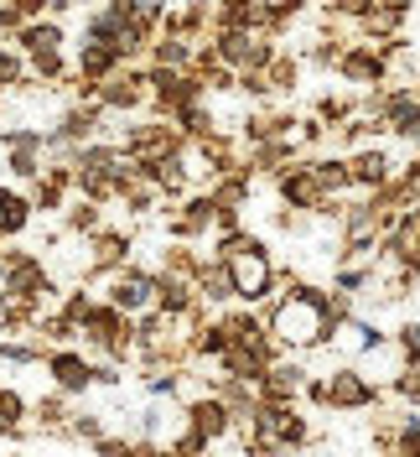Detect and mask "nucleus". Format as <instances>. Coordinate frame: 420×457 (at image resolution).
I'll use <instances>...</instances> for the list:
<instances>
[{
    "mask_svg": "<svg viewBox=\"0 0 420 457\" xmlns=\"http://www.w3.org/2000/svg\"><path fill=\"white\" fill-rule=\"evenodd\" d=\"M327 328H333V317H327V296L311 291V286H296V291L276 307V322H270V333L285 338V343L327 338Z\"/></svg>",
    "mask_w": 420,
    "mask_h": 457,
    "instance_id": "1",
    "label": "nucleus"
},
{
    "mask_svg": "<svg viewBox=\"0 0 420 457\" xmlns=\"http://www.w3.org/2000/svg\"><path fill=\"white\" fill-rule=\"evenodd\" d=\"M228 276H234V296H244V302H265L270 296V286H276V260L270 250L254 239L250 250H239V255H228Z\"/></svg>",
    "mask_w": 420,
    "mask_h": 457,
    "instance_id": "2",
    "label": "nucleus"
},
{
    "mask_svg": "<svg viewBox=\"0 0 420 457\" xmlns=\"http://www.w3.org/2000/svg\"><path fill=\"white\" fill-rule=\"evenodd\" d=\"M94 99L104 104V114H136L140 104H151V84H145V68H136V62L114 68L110 79L94 88Z\"/></svg>",
    "mask_w": 420,
    "mask_h": 457,
    "instance_id": "3",
    "label": "nucleus"
},
{
    "mask_svg": "<svg viewBox=\"0 0 420 457\" xmlns=\"http://www.w3.org/2000/svg\"><path fill=\"white\" fill-rule=\"evenodd\" d=\"M110 302L125 317H145L156 307V270H136V265H119V276L110 281Z\"/></svg>",
    "mask_w": 420,
    "mask_h": 457,
    "instance_id": "4",
    "label": "nucleus"
},
{
    "mask_svg": "<svg viewBox=\"0 0 420 457\" xmlns=\"http://www.w3.org/2000/svg\"><path fill=\"white\" fill-rule=\"evenodd\" d=\"M5 255V291L11 296H27V302H42L47 291H53V276H47V265L27 250H0Z\"/></svg>",
    "mask_w": 420,
    "mask_h": 457,
    "instance_id": "5",
    "label": "nucleus"
},
{
    "mask_svg": "<svg viewBox=\"0 0 420 457\" xmlns=\"http://www.w3.org/2000/svg\"><path fill=\"white\" fill-rule=\"evenodd\" d=\"M42 364H47V374H53V385L62 395H84L88 385H94V364H88L84 353H73V348H53Z\"/></svg>",
    "mask_w": 420,
    "mask_h": 457,
    "instance_id": "6",
    "label": "nucleus"
},
{
    "mask_svg": "<svg viewBox=\"0 0 420 457\" xmlns=\"http://www.w3.org/2000/svg\"><path fill=\"white\" fill-rule=\"evenodd\" d=\"M114 68H125V62H119V53H114L110 42H94V37L78 42V57H73V79H78V84L99 88Z\"/></svg>",
    "mask_w": 420,
    "mask_h": 457,
    "instance_id": "7",
    "label": "nucleus"
},
{
    "mask_svg": "<svg viewBox=\"0 0 420 457\" xmlns=\"http://www.w3.org/2000/svg\"><path fill=\"white\" fill-rule=\"evenodd\" d=\"M213 219H218L213 193H187L182 208L171 213V239H197V234H208V228H213Z\"/></svg>",
    "mask_w": 420,
    "mask_h": 457,
    "instance_id": "8",
    "label": "nucleus"
},
{
    "mask_svg": "<svg viewBox=\"0 0 420 457\" xmlns=\"http://www.w3.org/2000/svg\"><path fill=\"white\" fill-rule=\"evenodd\" d=\"M384 68H390V53H374V47H342L337 57V73L348 84H384Z\"/></svg>",
    "mask_w": 420,
    "mask_h": 457,
    "instance_id": "9",
    "label": "nucleus"
},
{
    "mask_svg": "<svg viewBox=\"0 0 420 457\" xmlns=\"http://www.w3.org/2000/svg\"><path fill=\"white\" fill-rule=\"evenodd\" d=\"M130 260V234L125 228H94L88 234V265L94 270H119Z\"/></svg>",
    "mask_w": 420,
    "mask_h": 457,
    "instance_id": "10",
    "label": "nucleus"
},
{
    "mask_svg": "<svg viewBox=\"0 0 420 457\" xmlns=\"http://www.w3.org/2000/svg\"><path fill=\"white\" fill-rule=\"evenodd\" d=\"M276 193L285 208H322V187H317L311 167H285L276 177Z\"/></svg>",
    "mask_w": 420,
    "mask_h": 457,
    "instance_id": "11",
    "label": "nucleus"
},
{
    "mask_svg": "<svg viewBox=\"0 0 420 457\" xmlns=\"http://www.w3.org/2000/svg\"><path fill=\"white\" fill-rule=\"evenodd\" d=\"M348 182H353L358 193H379L384 182H394L390 156H384V151H374V145H368V151H358V156L348 162Z\"/></svg>",
    "mask_w": 420,
    "mask_h": 457,
    "instance_id": "12",
    "label": "nucleus"
},
{
    "mask_svg": "<svg viewBox=\"0 0 420 457\" xmlns=\"http://www.w3.org/2000/svg\"><path fill=\"white\" fill-rule=\"evenodd\" d=\"M11 42H16L27 57H31V53H62L68 31H62V21H57V16H37V21H27V27L11 37Z\"/></svg>",
    "mask_w": 420,
    "mask_h": 457,
    "instance_id": "13",
    "label": "nucleus"
},
{
    "mask_svg": "<svg viewBox=\"0 0 420 457\" xmlns=\"http://www.w3.org/2000/svg\"><path fill=\"white\" fill-rule=\"evenodd\" d=\"M31 198L27 193H16V187H0V239H16L21 228L31 224Z\"/></svg>",
    "mask_w": 420,
    "mask_h": 457,
    "instance_id": "14",
    "label": "nucleus"
},
{
    "mask_svg": "<svg viewBox=\"0 0 420 457\" xmlns=\"http://www.w3.org/2000/svg\"><path fill=\"white\" fill-rule=\"evenodd\" d=\"M187 427H193L202 442L224 436V431H228V400H197L193 411H187Z\"/></svg>",
    "mask_w": 420,
    "mask_h": 457,
    "instance_id": "15",
    "label": "nucleus"
},
{
    "mask_svg": "<svg viewBox=\"0 0 420 457\" xmlns=\"http://www.w3.org/2000/svg\"><path fill=\"white\" fill-rule=\"evenodd\" d=\"M193 53L197 42H187V37H156L151 42V68H193Z\"/></svg>",
    "mask_w": 420,
    "mask_h": 457,
    "instance_id": "16",
    "label": "nucleus"
},
{
    "mask_svg": "<svg viewBox=\"0 0 420 457\" xmlns=\"http://www.w3.org/2000/svg\"><path fill=\"white\" fill-rule=\"evenodd\" d=\"M5 171H11L16 182H37V177L47 171V162H42V151H31V145H11V151H5Z\"/></svg>",
    "mask_w": 420,
    "mask_h": 457,
    "instance_id": "17",
    "label": "nucleus"
},
{
    "mask_svg": "<svg viewBox=\"0 0 420 457\" xmlns=\"http://www.w3.org/2000/svg\"><path fill=\"white\" fill-rule=\"evenodd\" d=\"M311 177H317L322 198H327V193H342V187H353V182H348V162H342V156H322V162H311Z\"/></svg>",
    "mask_w": 420,
    "mask_h": 457,
    "instance_id": "18",
    "label": "nucleus"
},
{
    "mask_svg": "<svg viewBox=\"0 0 420 457\" xmlns=\"http://www.w3.org/2000/svg\"><path fill=\"white\" fill-rule=\"evenodd\" d=\"M27 79H37V84L68 79V53H31L27 57Z\"/></svg>",
    "mask_w": 420,
    "mask_h": 457,
    "instance_id": "19",
    "label": "nucleus"
},
{
    "mask_svg": "<svg viewBox=\"0 0 420 457\" xmlns=\"http://www.w3.org/2000/svg\"><path fill=\"white\" fill-rule=\"evenodd\" d=\"M94 228H104V213H99V203H78L73 213H68V234H94Z\"/></svg>",
    "mask_w": 420,
    "mask_h": 457,
    "instance_id": "20",
    "label": "nucleus"
},
{
    "mask_svg": "<svg viewBox=\"0 0 420 457\" xmlns=\"http://www.w3.org/2000/svg\"><path fill=\"white\" fill-rule=\"evenodd\" d=\"M0 359H5V364H42V359H47V353H42V348H37V343L5 338V343H0Z\"/></svg>",
    "mask_w": 420,
    "mask_h": 457,
    "instance_id": "21",
    "label": "nucleus"
},
{
    "mask_svg": "<svg viewBox=\"0 0 420 457\" xmlns=\"http://www.w3.org/2000/svg\"><path fill=\"white\" fill-rule=\"evenodd\" d=\"M333 400L337 405H358V400H368V385L364 379H353V374H342V379L333 385Z\"/></svg>",
    "mask_w": 420,
    "mask_h": 457,
    "instance_id": "22",
    "label": "nucleus"
},
{
    "mask_svg": "<svg viewBox=\"0 0 420 457\" xmlns=\"http://www.w3.org/2000/svg\"><path fill=\"white\" fill-rule=\"evenodd\" d=\"M21 27H27V16H21V11H11V5L0 0V37H16Z\"/></svg>",
    "mask_w": 420,
    "mask_h": 457,
    "instance_id": "23",
    "label": "nucleus"
},
{
    "mask_svg": "<svg viewBox=\"0 0 420 457\" xmlns=\"http://www.w3.org/2000/svg\"><path fill=\"white\" fill-rule=\"evenodd\" d=\"M399 187H405V198L420 203V162H410V167L399 171Z\"/></svg>",
    "mask_w": 420,
    "mask_h": 457,
    "instance_id": "24",
    "label": "nucleus"
},
{
    "mask_svg": "<svg viewBox=\"0 0 420 457\" xmlns=\"http://www.w3.org/2000/svg\"><path fill=\"white\" fill-rule=\"evenodd\" d=\"M11 11H21L27 21H37V16H47V0H5Z\"/></svg>",
    "mask_w": 420,
    "mask_h": 457,
    "instance_id": "25",
    "label": "nucleus"
},
{
    "mask_svg": "<svg viewBox=\"0 0 420 457\" xmlns=\"http://www.w3.org/2000/svg\"><path fill=\"white\" fill-rule=\"evenodd\" d=\"M337 11H342V16H368L374 0H337Z\"/></svg>",
    "mask_w": 420,
    "mask_h": 457,
    "instance_id": "26",
    "label": "nucleus"
},
{
    "mask_svg": "<svg viewBox=\"0 0 420 457\" xmlns=\"http://www.w3.org/2000/svg\"><path fill=\"white\" fill-rule=\"evenodd\" d=\"M399 447H405V453H410V457H420V431L410 427V431H405V436H399Z\"/></svg>",
    "mask_w": 420,
    "mask_h": 457,
    "instance_id": "27",
    "label": "nucleus"
},
{
    "mask_svg": "<svg viewBox=\"0 0 420 457\" xmlns=\"http://www.w3.org/2000/svg\"><path fill=\"white\" fill-rule=\"evenodd\" d=\"M73 431H78V436H99V421H94V416H78V421H73Z\"/></svg>",
    "mask_w": 420,
    "mask_h": 457,
    "instance_id": "28",
    "label": "nucleus"
},
{
    "mask_svg": "<svg viewBox=\"0 0 420 457\" xmlns=\"http://www.w3.org/2000/svg\"><path fill=\"white\" fill-rule=\"evenodd\" d=\"M405 353H410V359H420V328H405Z\"/></svg>",
    "mask_w": 420,
    "mask_h": 457,
    "instance_id": "29",
    "label": "nucleus"
},
{
    "mask_svg": "<svg viewBox=\"0 0 420 457\" xmlns=\"http://www.w3.org/2000/svg\"><path fill=\"white\" fill-rule=\"evenodd\" d=\"M0 291H5V255H0Z\"/></svg>",
    "mask_w": 420,
    "mask_h": 457,
    "instance_id": "30",
    "label": "nucleus"
},
{
    "mask_svg": "<svg viewBox=\"0 0 420 457\" xmlns=\"http://www.w3.org/2000/svg\"><path fill=\"white\" fill-rule=\"evenodd\" d=\"M114 5H136V0H114Z\"/></svg>",
    "mask_w": 420,
    "mask_h": 457,
    "instance_id": "31",
    "label": "nucleus"
},
{
    "mask_svg": "<svg viewBox=\"0 0 420 457\" xmlns=\"http://www.w3.org/2000/svg\"><path fill=\"white\" fill-rule=\"evenodd\" d=\"M0 57H5V42H0Z\"/></svg>",
    "mask_w": 420,
    "mask_h": 457,
    "instance_id": "32",
    "label": "nucleus"
}]
</instances>
